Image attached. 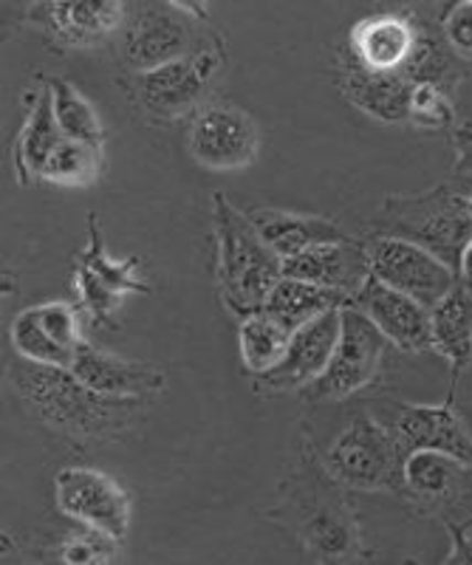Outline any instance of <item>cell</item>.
Segmentation results:
<instances>
[{
	"label": "cell",
	"instance_id": "1",
	"mask_svg": "<svg viewBox=\"0 0 472 565\" xmlns=\"http://www.w3.org/2000/svg\"><path fill=\"white\" fill-rule=\"evenodd\" d=\"M9 382L29 411L63 436L110 441L142 422V402L99 396L68 367L34 365L18 356L9 365Z\"/></svg>",
	"mask_w": 472,
	"mask_h": 565
},
{
	"label": "cell",
	"instance_id": "2",
	"mask_svg": "<svg viewBox=\"0 0 472 565\" xmlns=\"http://www.w3.org/2000/svg\"><path fill=\"white\" fill-rule=\"evenodd\" d=\"M213 238L215 282L229 315L244 320L264 311L283 277V260L264 244L249 215L229 204L224 193L213 195Z\"/></svg>",
	"mask_w": 472,
	"mask_h": 565
},
{
	"label": "cell",
	"instance_id": "3",
	"mask_svg": "<svg viewBox=\"0 0 472 565\" xmlns=\"http://www.w3.org/2000/svg\"><path fill=\"white\" fill-rule=\"evenodd\" d=\"M371 235L421 246L459 275L472 244V199L453 184L416 195H390L371 218Z\"/></svg>",
	"mask_w": 472,
	"mask_h": 565
},
{
	"label": "cell",
	"instance_id": "4",
	"mask_svg": "<svg viewBox=\"0 0 472 565\" xmlns=\"http://www.w3.org/2000/svg\"><path fill=\"white\" fill-rule=\"evenodd\" d=\"M405 450L374 416H356L348 430L325 452V472L336 483L371 492H401L405 489Z\"/></svg>",
	"mask_w": 472,
	"mask_h": 565
},
{
	"label": "cell",
	"instance_id": "5",
	"mask_svg": "<svg viewBox=\"0 0 472 565\" xmlns=\"http://www.w3.org/2000/svg\"><path fill=\"white\" fill-rule=\"evenodd\" d=\"M224 63H227L224 40L213 38L210 32L187 57L137 74L139 105L155 119L195 114L204 108L201 99L207 97L210 85L224 71Z\"/></svg>",
	"mask_w": 472,
	"mask_h": 565
},
{
	"label": "cell",
	"instance_id": "6",
	"mask_svg": "<svg viewBox=\"0 0 472 565\" xmlns=\"http://www.w3.org/2000/svg\"><path fill=\"white\" fill-rule=\"evenodd\" d=\"M204 9L184 7V3H142L130 7L125 20V57L133 68H162V65L182 60L193 52L204 32Z\"/></svg>",
	"mask_w": 472,
	"mask_h": 565
},
{
	"label": "cell",
	"instance_id": "7",
	"mask_svg": "<svg viewBox=\"0 0 472 565\" xmlns=\"http://www.w3.org/2000/svg\"><path fill=\"white\" fill-rule=\"evenodd\" d=\"M74 291L79 309L97 326L110 322L128 295H148L150 282L142 275L139 257L108 255L97 215H88V244L74 264Z\"/></svg>",
	"mask_w": 472,
	"mask_h": 565
},
{
	"label": "cell",
	"instance_id": "8",
	"mask_svg": "<svg viewBox=\"0 0 472 565\" xmlns=\"http://www.w3.org/2000/svg\"><path fill=\"white\" fill-rule=\"evenodd\" d=\"M390 342L382 337L379 328L368 320L360 309L345 306L343 322H340V340L331 353L329 367L314 385L305 387V396L314 402H336L348 398L368 387L379 373L382 356Z\"/></svg>",
	"mask_w": 472,
	"mask_h": 565
},
{
	"label": "cell",
	"instance_id": "9",
	"mask_svg": "<svg viewBox=\"0 0 472 565\" xmlns=\"http://www.w3.org/2000/svg\"><path fill=\"white\" fill-rule=\"evenodd\" d=\"M368 255L371 277L385 282L388 289L414 297L430 311L459 286V275L450 266L408 241L371 235Z\"/></svg>",
	"mask_w": 472,
	"mask_h": 565
},
{
	"label": "cell",
	"instance_id": "10",
	"mask_svg": "<svg viewBox=\"0 0 472 565\" xmlns=\"http://www.w3.org/2000/svg\"><path fill=\"white\" fill-rule=\"evenodd\" d=\"M54 503L92 532L122 540L130 529V498L110 476L92 467H65L54 478Z\"/></svg>",
	"mask_w": 472,
	"mask_h": 565
},
{
	"label": "cell",
	"instance_id": "11",
	"mask_svg": "<svg viewBox=\"0 0 472 565\" xmlns=\"http://www.w3.org/2000/svg\"><path fill=\"white\" fill-rule=\"evenodd\" d=\"M12 348L20 360L46 367H72L83 340V309L72 302H40L12 320Z\"/></svg>",
	"mask_w": 472,
	"mask_h": 565
},
{
	"label": "cell",
	"instance_id": "12",
	"mask_svg": "<svg viewBox=\"0 0 472 565\" xmlns=\"http://www.w3.org/2000/svg\"><path fill=\"white\" fill-rule=\"evenodd\" d=\"M425 14V9H396V12H376L356 20L348 32L345 54L368 71L408 77L419 49Z\"/></svg>",
	"mask_w": 472,
	"mask_h": 565
},
{
	"label": "cell",
	"instance_id": "13",
	"mask_svg": "<svg viewBox=\"0 0 472 565\" xmlns=\"http://www.w3.org/2000/svg\"><path fill=\"white\" fill-rule=\"evenodd\" d=\"M260 148V130L246 110L235 105H204L190 122L187 150L201 168L240 170L253 164Z\"/></svg>",
	"mask_w": 472,
	"mask_h": 565
},
{
	"label": "cell",
	"instance_id": "14",
	"mask_svg": "<svg viewBox=\"0 0 472 565\" xmlns=\"http://www.w3.org/2000/svg\"><path fill=\"white\" fill-rule=\"evenodd\" d=\"M388 430L405 456L419 450L444 452L472 469V436L453 405V393L441 405H396Z\"/></svg>",
	"mask_w": 472,
	"mask_h": 565
},
{
	"label": "cell",
	"instance_id": "15",
	"mask_svg": "<svg viewBox=\"0 0 472 565\" xmlns=\"http://www.w3.org/2000/svg\"><path fill=\"white\" fill-rule=\"evenodd\" d=\"M351 306L363 311L399 351H433V311L414 297L388 289L385 282L371 277Z\"/></svg>",
	"mask_w": 472,
	"mask_h": 565
},
{
	"label": "cell",
	"instance_id": "16",
	"mask_svg": "<svg viewBox=\"0 0 472 565\" xmlns=\"http://www.w3.org/2000/svg\"><path fill=\"white\" fill-rule=\"evenodd\" d=\"M26 18L32 26L46 32L54 43L68 49H94L125 29L128 7L103 0H68V3H34Z\"/></svg>",
	"mask_w": 472,
	"mask_h": 565
},
{
	"label": "cell",
	"instance_id": "17",
	"mask_svg": "<svg viewBox=\"0 0 472 565\" xmlns=\"http://www.w3.org/2000/svg\"><path fill=\"white\" fill-rule=\"evenodd\" d=\"M340 322H343V309L329 311L320 320L294 331L278 367H272L264 376H255V385L275 393L314 385L329 367L331 353H334L336 340H340Z\"/></svg>",
	"mask_w": 472,
	"mask_h": 565
},
{
	"label": "cell",
	"instance_id": "18",
	"mask_svg": "<svg viewBox=\"0 0 472 565\" xmlns=\"http://www.w3.org/2000/svg\"><path fill=\"white\" fill-rule=\"evenodd\" d=\"M68 371L99 396L125 398V402H148L150 396H159L168 387V373L162 367L150 362L122 360L108 351H99L92 342L79 348L77 360Z\"/></svg>",
	"mask_w": 472,
	"mask_h": 565
},
{
	"label": "cell",
	"instance_id": "19",
	"mask_svg": "<svg viewBox=\"0 0 472 565\" xmlns=\"http://www.w3.org/2000/svg\"><path fill=\"white\" fill-rule=\"evenodd\" d=\"M283 277L314 282L320 289L336 291L354 302V297L371 280L368 241L348 238L340 244L314 246L303 255L283 260Z\"/></svg>",
	"mask_w": 472,
	"mask_h": 565
},
{
	"label": "cell",
	"instance_id": "20",
	"mask_svg": "<svg viewBox=\"0 0 472 565\" xmlns=\"http://www.w3.org/2000/svg\"><path fill=\"white\" fill-rule=\"evenodd\" d=\"M416 85L401 74H379L368 71L343 52L340 57V90L351 105L374 116L379 122H408L410 97Z\"/></svg>",
	"mask_w": 472,
	"mask_h": 565
},
{
	"label": "cell",
	"instance_id": "21",
	"mask_svg": "<svg viewBox=\"0 0 472 565\" xmlns=\"http://www.w3.org/2000/svg\"><path fill=\"white\" fill-rule=\"evenodd\" d=\"M311 494H314V501L298 512L300 540L309 552L325 559V565L348 563L360 552V534H356L354 518L334 494H329L325 489L320 494V483L311 487Z\"/></svg>",
	"mask_w": 472,
	"mask_h": 565
},
{
	"label": "cell",
	"instance_id": "22",
	"mask_svg": "<svg viewBox=\"0 0 472 565\" xmlns=\"http://www.w3.org/2000/svg\"><path fill=\"white\" fill-rule=\"evenodd\" d=\"M246 215H249L253 226L258 230L260 238H264V244L280 260L303 255V252L314 249V246L340 244V241L351 238L348 232L336 224V221L320 218V215H300V212L269 210V206L246 210Z\"/></svg>",
	"mask_w": 472,
	"mask_h": 565
},
{
	"label": "cell",
	"instance_id": "23",
	"mask_svg": "<svg viewBox=\"0 0 472 565\" xmlns=\"http://www.w3.org/2000/svg\"><path fill=\"white\" fill-rule=\"evenodd\" d=\"M63 139L65 136L60 134V125L54 119L52 94L49 88L34 90L29 99L26 122L14 141V170H18L20 184H34L37 179H43L46 164Z\"/></svg>",
	"mask_w": 472,
	"mask_h": 565
},
{
	"label": "cell",
	"instance_id": "24",
	"mask_svg": "<svg viewBox=\"0 0 472 565\" xmlns=\"http://www.w3.org/2000/svg\"><path fill=\"white\" fill-rule=\"evenodd\" d=\"M351 306L348 297L336 295V291L320 289L314 282L291 280V277H280V282L272 289L269 300H266L264 311L272 315L286 331H300L309 322L320 320L323 315L336 309H345Z\"/></svg>",
	"mask_w": 472,
	"mask_h": 565
},
{
	"label": "cell",
	"instance_id": "25",
	"mask_svg": "<svg viewBox=\"0 0 472 565\" xmlns=\"http://www.w3.org/2000/svg\"><path fill=\"white\" fill-rule=\"evenodd\" d=\"M433 351L453 371L472 362V295L461 289V282L433 309Z\"/></svg>",
	"mask_w": 472,
	"mask_h": 565
},
{
	"label": "cell",
	"instance_id": "26",
	"mask_svg": "<svg viewBox=\"0 0 472 565\" xmlns=\"http://www.w3.org/2000/svg\"><path fill=\"white\" fill-rule=\"evenodd\" d=\"M466 472H472V469L455 458L444 456V452L419 450L405 458L401 478H405V492L414 494L416 501L436 503L453 498Z\"/></svg>",
	"mask_w": 472,
	"mask_h": 565
},
{
	"label": "cell",
	"instance_id": "27",
	"mask_svg": "<svg viewBox=\"0 0 472 565\" xmlns=\"http://www.w3.org/2000/svg\"><path fill=\"white\" fill-rule=\"evenodd\" d=\"M289 342L291 331H286V328L280 326L272 315H266V311H258V315H249L240 320V360H244V367L253 373V376H264V373H269L272 367H278Z\"/></svg>",
	"mask_w": 472,
	"mask_h": 565
},
{
	"label": "cell",
	"instance_id": "28",
	"mask_svg": "<svg viewBox=\"0 0 472 565\" xmlns=\"http://www.w3.org/2000/svg\"><path fill=\"white\" fill-rule=\"evenodd\" d=\"M49 94H52L54 119L60 125V134L72 141H85V145H97L103 148V122L99 114L88 99L83 97V90L74 88L65 79L52 77L49 79Z\"/></svg>",
	"mask_w": 472,
	"mask_h": 565
},
{
	"label": "cell",
	"instance_id": "29",
	"mask_svg": "<svg viewBox=\"0 0 472 565\" xmlns=\"http://www.w3.org/2000/svg\"><path fill=\"white\" fill-rule=\"evenodd\" d=\"M99 173H103V148L63 139L46 164L43 181L60 186H88L99 179Z\"/></svg>",
	"mask_w": 472,
	"mask_h": 565
},
{
	"label": "cell",
	"instance_id": "30",
	"mask_svg": "<svg viewBox=\"0 0 472 565\" xmlns=\"http://www.w3.org/2000/svg\"><path fill=\"white\" fill-rule=\"evenodd\" d=\"M408 122L421 130H455L459 114H455L453 94H447L436 85H416L414 97H410Z\"/></svg>",
	"mask_w": 472,
	"mask_h": 565
},
{
	"label": "cell",
	"instance_id": "31",
	"mask_svg": "<svg viewBox=\"0 0 472 565\" xmlns=\"http://www.w3.org/2000/svg\"><path fill=\"white\" fill-rule=\"evenodd\" d=\"M117 543L119 540L108 537V534L85 529L83 534L65 537L60 559H63V565H119Z\"/></svg>",
	"mask_w": 472,
	"mask_h": 565
},
{
	"label": "cell",
	"instance_id": "32",
	"mask_svg": "<svg viewBox=\"0 0 472 565\" xmlns=\"http://www.w3.org/2000/svg\"><path fill=\"white\" fill-rule=\"evenodd\" d=\"M441 32L447 43L464 63H472V0L464 3H450L441 12Z\"/></svg>",
	"mask_w": 472,
	"mask_h": 565
},
{
	"label": "cell",
	"instance_id": "33",
	"mask_svg": "<svg viewBox=\"0 0 472 565\" xmlns=\"http://www.w3.org/2000/svg\"><path fill=\"white\" fill-rule=\"evenodd\" d=\"M447 532L453 540V548L447 554L444 565H472V526H459V523H447Z\"/></svg>",
	"mask_w": 472,
	"mask_h": 565
},
{
	"label": "cell",
	"instance_id": "34",
	"mask_svg": "<svg viewBox=\"0 0 472 565\" xmlns=\"http://www.w3.org/2000/svg\"><path fill=\"white\" fill-rule=\"evenodd\" d=\"M459 282H461V289H464L466 295H472V244H470V249H466V255H464V264H461Z\"/></svg>",
	"mask_w": 472,
	"mask_h": 565
}]
</instances>
